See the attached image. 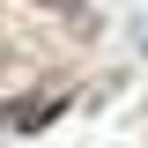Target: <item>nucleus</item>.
<instances>
[{
    "label": "nucleus",
    "mask_w": 148,
    "mask_h": 148,
    "mask_svg": "<svg viewBox=\"0 0 148 148\" xmlns=\"http://www.w3.org/2000/svg\"><path fill=\"white\" fill-rule=\"evenodd\" d=\"M45 8H74V0H45Z\"/></svg>",
    "instance_id": "obj_1"
}]
</instances>
